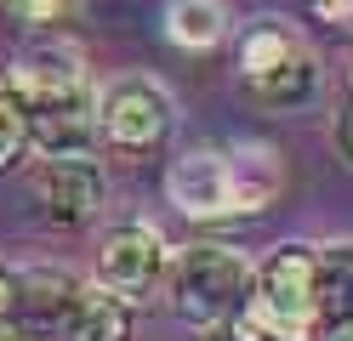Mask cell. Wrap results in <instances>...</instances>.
<instances>
[{
    "label": "cell",
    "instance_id": "cell-1",
    "mask_svg": "<svg viewBox=\"0 0 353 341\" xmlns=\"http://www.w3.org/2000/svg\"><path fill=\"white\" fill-rule=\"evenodd\" d=\"M285 188V165L262 143L194 148L165 165V199L183 216H251Z\"/></svg>",
    "mask_w": 353,
    "mask_h": 341
},
{
    "label": "cell",
    "instance_id": "cell-2",
    "mask_svg": "<svg viewBox=\"0 0 353 341\" xmlns=\"http://www.w3.org/2000/svg\"><path fill=\"white\" fill-rule=\"evenodd\" d=\"M165 296H171V313L183 324H223V318L245 313L251 302V267L239 250L223 245H188L165 262Z\"/></svg>",
    "mask_w": 353,
    "mask_h": 341
},
{
    "label": "cell",
    "instance_id": "cell-3",
    "mask_svg": "<svg viewBox=\"0 0 353 341\" xmlns=\"http://www.w3.org/2000/svg\"><path fill=\"white\" fill-rule=\"evenodd\" d=\"M245 313L262 324L268 341H319V296H314V250L279 245L268 262L251 273V302Z\"/></svg>",
    "mask_w": 353,
    "mask_h": 341
},
{
    "label": "cell",
    "instance_id": "cell-4",
    "mask_svg": "<svg viewBox=\"0 0 353 341\" xmlns=\"http://www.w3.org/2000/svg\"><path fill=\"white\" fill-rule=\"evenodd\" d=\"M239 80L262 108H302L319 91V68L285 23H256L239 40Z\"/></svg>",
    "mask_w": 353,
    "mask_h": 341
},
{
    "label": "cell",
    "instance_id": "cell-5",
    "mask_svg": "<svg viewBox=\"0 0 353 341\" xmlns=\"http://www.w3.org/2000/svg\"><path fill=\"white\" fill-rule=\"evenodd\" d=\"M97 131H103V143L120 148V154H154L171 136V97H165V85L148 80V74H125L114 85H103Z\"/></svg>",
    "mask_w": 353,
    "mask_h": 341
},
{
    "label": "cell",
    "instance_id": "cell-6",
    "mask_svg": "<svg viewBox=\"0 0 353 341\" xmlns=\"http://www.w3.org/2000/svg\"><path fill=\"white\" fill-rule=\"evenodd\" d=\"M29 108V148L46 159H69L97 143V97L92 85H52V91H17Z\"/></svg>",
    "mask_w": 353,
    "mask_h": 341
},
{
    "label": "cell",
    "instance_id": "cell-7",
    "mask_svg": "<svg viewBox=\"0 0 353 341\" xmlns=\"http://www.w3.org/2000/svg\"><path fill=\"white\" fill-rule=\"evenodd\" d=\"M165 262L171 256H165L160 234L143 227V222H131V227H114V234L103 239V250H97V285L131 307V302H143V296H154L165 285Z\"/></svg>",
    "mask_w": 353,
    "mask_h": 341
},
{
    "label": "cell",
    "instance_id": "cell-8",
    "mask_svg": "<svg viewBox=\"0 0 353 341\" xmlns=\"http://www.w3.org/2000/svg\"><path fill=\"white\" fill-rule=\"evenodd\" d=\"M29 188L40 199V211L52 222H63V227H80V222H92L103 211V171L92 159H80V154L46 159V165L29 176Z\"/></svg>",
    "mask_w": 353,
    "mask_h": 341
},
{
    "label": "cell",
    "instance_id": "cell-9",
    "mask_svg": "<svg viewBox=\"0 0 353 341\" xmlns=\"http://www.w3.org/2000/svg\"><path fill=\"white\" fill-rule=\"evenodd\" d=\"M63 341H131V307L103 285H74V296L57 313Z\"/></svg>",
    "mask_w": 353,
    "mask_h": 341
},
{
    "label": "cell",
    "instance_id": "cell-10",
    "mask_svg": "<svg viewBox=\"0 0 353 341\" xmlns=\"http://www.w3.org/2000/svg\"><path fill=\"white\" fill-rule=\"evenodd\" d=\"M52 85H85V57L63 34H34L23 45V57H17L12 91H52Z\"/></svg>",
    "mask_w": 353,
    "mask_h": 341
},
{
    "label": "cell",
    "instance_id": "cell-11",
    "mask_svg": "<svg viewBox=\"0 0 353 341\" xmlns=\"http://www.w3.org/2000/svg\"><path fill=\"white\" fill-rule=\"evenodd\" d=\"M314 296H319V324H347L353 318V245L314 250Z\"/></svg>",
    "mask_w": 353,
    "mask_h": 341
},
{
    "label": "cell",
    "instance_id": "cell-12",
    "mask_svg": "<svg viewBox=\"0 0 353 341\" xmlns=\"http://www.w3.org/2000/svg\"><path fill=\"white\" fill-rule=\"evenodd\" d=\"M165 34L176 45H188V52H205V45H216L228 34V12L223 0H171L165 12Z\"/></svg>",
    "mask_w": 353,
    "mask_h": 341
},
{
    "label": "cell",
    "instance_id": "cell-13",
    "mask_svg": "<svg viewBox=\"0 0 353 341\" xmlns=\"http://www.w3.org/2000/svg\"><path fill=\"white\" fill-rule=\"evenodd\" d=\"M29 154V108L12 85H0V171Z\"/></svg>",
    "mask_w": 353,
    "mask_h": 341
},
{
    "label": "cell",
    "instance_id": "cell-14",
    "mask_svg": "<svg viewBox=\"0 0 353 341\" xmlns=\"http://www.w3.org/2000/svg\"><path fill=\"white\" fill-rule=\"evenodd\" d=\"M0 341H63L52 318H34V313H12L0 318Z\"/></svg>",
    "mask_w": 353,
    "mask_h": 341
},
{
    "label": "cell",
    "instance_id": "cell-15",
    "mask_svg": "<svg viewBox=\"0 0 353 341\" xmlns=\"http://www.w3.org/2000/svg\"><path fill=\"white\" fill-rule=\"evenodd\" d=\"M205 341H268V335H262V324L251 313H234V318H223V324H211Z\"/></svg>",
    "mask_w": 353,
    "mask_h": 341
},
{
    "label": "cell",
    "instance_id": "cell-16",
    "mask_svg": "<svg viewBox=\"0 0 353 341\" xmlns=\"http://www.w3.org/2000/svg\"><path fill=\"white\" fill-rule=\"evenodd\" d=\"M307 12H314L319 23H330V29H347L353 23V0H307Z\"/></svg>",
    "mask_w": 353,
    "mask_h": 341
},
{
    "label": "cell",
    "instance_id": "cell-17",
    "mask_svg": "<svg viewBox=\"0 0 353 341\" xmlns=\"http://www.w3.org/2000/svg\"><path fill=\"white\" fill-rule=\"evenodd\" d=\"M17 307H23V279H17V273H6V267H0V318H12Z\"/></svg>",
    "mask_w": 353,
    "mask_h": 341
},
{
    "label": "cell",
    "instance_id": "cell-18",
    "mask_svg": "<svg viewBox=\"0 0 353 341\" xmlns=\"http://www.w3.org/2000/svg\"><path fill=\"white\" fill-rule=\"evenodd\" d=\"M319 341H353V318H347V324H330Z\"/></svg>",
    "mask_w": 353,
    "mask_h": 341
},
{
    "label": "cell",
    "instance_id": "cell-19",
    "mask_svg": "<svg viewBox=\"0 0 353 341\" xmlns=\"http://www.w3.org/2000/svg\"><path fill=\"white\" fill-rule=\"evenodd\" d=\"M342 136H347V148H353V114H347V125H342Z\"/></svg>",
    "mask_w": 353,
    "mask_h": 341
}]
</instances>
